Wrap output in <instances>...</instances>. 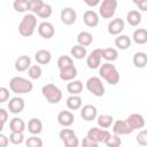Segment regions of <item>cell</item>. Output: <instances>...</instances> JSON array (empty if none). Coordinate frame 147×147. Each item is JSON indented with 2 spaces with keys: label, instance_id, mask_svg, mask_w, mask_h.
<instances>
[{
  "label": "cell",
  "instance_id": "cell-1",
  "mask_svg": "<svg viewBox=\"0 0 147 147\" xmlns=\"http://www.w3.org/2000/svg\"><path fill=\"white\" fill-rule=\"evenodd\" d=\"M36 28H37V16L32 13H28L22 17L18 24V32L23 37H30L33 34Z\"/></svg>",
  "mask_w": 147,
  "mask_h": 147
},
{
  "label": "cell",
  "instance_id": "cell-2",
  "mask_svg": "<svg viewBox=\"0 0 147 147\" xmlns=\"http://www.w3.org/2000/svg\"><path fill=\"white\" fill-rule=\"evenodd\" d=\"M9 88L11 92L16 94H25V93H30L33 90V84L31 80L24 77L15 76L9 82Z\"/></svg>",
  "mask_w": 147,
  "mask_h": 147
},
{
  "label": "cell",
  "instance_id": "cell-3",
  "mask_svg": "<svg viewBox=\"0 0 147 147\" xmlns=\"http://www.w3.org/2000/svg\"><path fill=\"white\" fill-rule=\"evenodd\" d=\"M99 75L109 85H116L119 82V72L117 71L116 67L109 62L101 64V67L99 68Z\"/></svg>",
  "mask_w": 147,
  "mask_h": 147
},
{
  "label": "cell",
  "instance_id": "cell-4",
  "mask_svg": "<svg viewBox=\"0 0 147 147\" xmlns=\"http://www.w3.org/2000/svg\"><path fill=\"white\" fill-rule=\"evenodd\" d=\"M41 93L46 98V100L52 105H56L62 100V91L54 84L44 85L41 88Z\"/></svg>",
  "mask_w": 147,
  "mask_h": 147
},
{
  "label": "cell",
  "instance_id": "cell-5",
  "mask_svg": "<svg viewBox=\"0 0 147 147\" xmlns=\"http://www.w3.org/2000/svg\"><path fill=\"white\" fill-rule=\"evenodd\" d=\"M86 88L88 92H91L94 96H102L106 92V88H105V85L103 83L101 82V79L96 76H92L90 77L87 80H86Z\"/></svg>",
  "mask_w": 147,
  "mask_h": 147
},
{
  "label": "cell",
  "instance_id": "cell-6",
  "mask_svg": "<svg viewBox=\"0 0 147 147\" xmlns=\"http://www.w3.org/2000/svg\"><path fill=\"white\" fill-rule=\"evenodd\" d=\"M116 0H103L99 6V14L102 18H111L117 9Z\"/></svg>",
  "mask_w": 147,
  "mask_h": 147
},
{
  "label": "cell",
  "instance_id": "cell-7",
  "mask_svg": "<svg viewBox=\"0 0 147 147\" xmlns=\"http://www.w3.org/2000/svg\"><path fill=\"white\" fill-rule=\"evenodd\" d=\"M59 136H60V139L63 141L64 147H78L79 146V139L77 138L72 129H62Z\"/></svg>",
  "mask_w": 147,
  "mask_h": 147
},
{
  "label": "cell",
  "instance_id": "cell-8",
  "mask_svg": "<svg viewBox=\"0 0 147 147\" xmlns=\"http://www.w3.org/2000/svg\"><path fill=\"white\" fill-rule=\"evenodd\" d=\"M110 132L103 129H99V127H91L87 132V137H90L91 139H93L96 142H102L106 144L108 141V139L110 138Z\"/></svg>",
  "mask_w": 147,
  "mask_h": 147
},
{
  "label": "cell",
  "instance_id": "cell-9",
  "mask_svg": "<svg viewBox=\"0 0 147 147\" xmlns=\"http://www.w3.org/2000/svg\"><path fill=\"white\" fill-rule=\"evenodd\" d=\"M101 59H102V48H95L90 53V55H87L86 64L90 69H98L101 67Z\"/></svg>",
  "mask_w": 147,
  "mask_h": 147
},
{
  "label": "cell",
  "instance_id": "cell-10",
  "mask_svg": "<svg viewBox=\"0 0 147 147\" xmlns=\"http://www.w3.org/2000/svg\"><path fill=\"white\" fill-rule=\"evenodd\" d=\"M61 22L65 25H72L77 21V13L71 7H65L61 10Z\"/></svg>",
  "mask_w": 147,
  "mask_h": 147
},
{
  "label": "cell",
  "instance_id": "cell-11",
  "mask_svg": "<svg viewBox=\"0 0 147 147\" xmlns=\"http://www.w3.org/2000/svg\"><path fill=\"white\" fill-rule=\"evenodd\" d=\"M133 131V129L129 125V123L123 119H118L113 124V132L116 136H125V134H130Z\"/></svg>",
  "mask_w": 147,
  "mask_h": 147
},
{
  "label": "cell",
  "instance_id": "cell-12",
  "mask_svg": "<svg viewBox=\"0 0 147 147\" xmlns=\"http://www.w3.org/2000/svg\"><path fill=\"white\" fill-rule=\"evenodd\" d=\"M38 33L44 39H51L54 36V33H55L54 25L51 22H47V21L41 22L38 25Z\"/></svg>",
  "mask_w": 147,
  "mask_h": 147
},
{
  "label": "cell",
  "instance_id": "cell-13",
  "mask_svg": "<svg viewBox=\"0 0 147 147\" xmlns=\"http://www.w3.org/2000/svg\"><path fill=\"white\" fill-rule=\"evenodd\" d=\"M83 21H84L86 26L94 28V26H96L99 24V21H100L99 14L95 10H93V9H87L83 14Z\"/></svg>",
  "mask_w": 147,
  "mask_h": 147
},
{
  "label": "cell",
  "instance_id": "cell-14",
  "mask_svg": "<svg viewBox=\"0 0 147 147\" xmlns=\"http://www.w3.org/2000/svg\"><path fill=\"white\" fill-rule=\"evenodd\" d=\"M80 117L86 122H91V121L95 119L98 117V110H96L95 106H93V105L83 106L80 108Z\"/></svg>",
  "mask_w": 147,
  "mask_h": 147
},
{
  "label": "cell",
  "instance_id": "cell-15",
  "mask_svg": "<svg viewBox=\"0 0 147 147\" xmlns=\"http://www.w3.org/2000/svg\"><path fill=\"white\" fill-rule=\"evenodd\" d=\"M125 28V23L122 18H114L108 23V32L113 36H119Z\"/></svg>",
  "mask_w": 147,
  "mask_h": 147
},
{
  "label": "cell",
  "instance_id": "cell-16",
  "mask_svg": "<svg viewBox=\"0 0 147 147\" xmlns=\"http://www.w3.org/2000/svg\"><path fill=\"white\" fill-rule=\"evenodd\" d=\"M24 107H25V102L20 96H14L8 102V109H9V113H11V114H20V113H22Z\"/></svg>",
  "mask_w": 147,
  "mask_h": 147
},
{
  "label": "cell",
  "instance_id": "cell-17",
  "mask_svg": "<svg viewBox=\"0 0 147 147\" xmlns=\"http://www.w3.org/2000/svg\"><path fill=\"white\" fill-rule=\"evenodd\" d=\"M57 122L63 127H68V126L74 124L75 116H74V114L70 110H61L57 114Z\"/></svg>",
  "mask_w": 147,
  "mask_h": 147
},
{
  "label": "cell",
  "instance_id": "cell-18",
  "mask_svg": "<svg viewBox=\"0 0 147 147\" xmlns=\"http://www.w3.org/2000/svg\"><path fill=\"white\" fill-rule=\"evenodd\" d=\"M126 122L129 123V125L133 129V130H137V129H142L145 126V118L141 114H131L127 118H126Z\"/></svg>",
  "mask_w": 147,
  "mask_h": 147
},
{
  "label": "cell",
  "instance_id": "cell-19",
  "mask_svg": "<svg viewBox=\"0 0 147 147\" xmlns=\"http://www.w3.org/2000/svg\"><path fill=\"white\" fill-rule=\"evenodd\" d=\"M31 65H32L31 64V59L28 55H21L15 61V69L18 72H23V71L29 70Z\"/></svg>",
  "mask_w": 147,
  "mask_h": 147
},
{
  "label": "cell",
  "instance_id": "cell-20",
  "mask_svg": "<svg viewBox=\"0 0 147 147\" xmlns=\"http://www.w3.org/2000/svg\"><path fill=\"white\" fill-rule=\"evenodd\" d=\"M76 77H77V68L75 65H71V67H68V68L60 70V78L64 82L75 80Z\"/></svg>",
  "mask_w": 147,
  "mask_h": 147
},
{
  "label": "cell",
  "instance_id": "cell-21",
  "mask_svg": "<svg viewBox=\"0 0 147 147\" xmlns=\"http://www.w3.org/2000/svg\"><path fill=\"white\" fill-rule=\"evenodd\" d=\"M34 59L38 64H48L52 60V54L47 49H39L36 52Z\"/></svg>",
  "mask_w": 147,
  "mask_h": 147
},
{
  "label": "cell",
  "instance_id": "cell-22",
  "mask_svg": "<svg viewBox=\"0 0 147 147\" xmlns=\"http://www.w3.org/2000/svg\"><path fill=\"white\" fill-rule=\"evenodd\" d=\"M131 42H132L131 38L129 36H126V34H119L115 39V46L121 51H125V49L130 48Z\"/></svg>",
  "mask_w": 147,
  "mask_h": 147
},
{
  "label": "cell",
  "instance_id": "cell-23",
  "mask_svg": "<svg viewBox=\"0 0 147 147\" xmlns=\"http://www.w3.org/2000/svg\"><path fill=\"white\" fill-rule=\"evenodd\" d=\"M132 39L138 45L147 44V30L146 29H142V28H138L137 30L133 31Z\"/></svg>",
  "mask_w": 147,
  "mask_h": 147
},
{
  "label": "cell",
  "instance_id": "cell-24",
  "mask_svg": "<svg viewBox=\"0 0 147 147\" xmlns=\"http://www.w3.org/2000/svg\"><path fill=\"white\" fill-rule=\"evenodd\" d=\"M28 130L31 134L37 136L42 131V123L39 118H31L28 123Z\"/></svg>",
  "mask_w": 147,
  "mask_h": 147
},
{
  "label": "cell",
  "instance_id": "cell-25",
  "mask_svg": "<svg viewBox=\"0 0 147 147\" xmlns=\"http://www.w3.org/2000/svg\"><path fill=\"white\" fill-rule=\"evenodd\" d=\"M132 61H133V64L136 68L142 69L147 65V54L145 52H137V53H134Z\"/></svg>",
  "mask_w": 147,
  "mask_h": 147
},
{
  "label": "cell",
  "instance_id": "cell-26",
  "mask_svg": "<svg viewBox=\"0 0 147 147\" xmlns=\"http://www.w3.org/2000/svg\"><path fill=\"white\" fill-rule=\"evenodd\" d=\"M102 59H105L107 62L111 63L118 59V51L114 47L102 48Z\"/></svg>",
  "mask_w": 147,
  "mask_h": 147
},
{
  "label": "cell",
  "instance_id": "cell-27",
  "mask_svg": "<svg viewBox=\"0 0 147 147\" xmlns=\"http://www.w3.org/2000/svg\"><path fill=\"white\" fill-rule=\"evenodd\" d=\"M67 91L71 95H79L83 92V83L80 80H71L67 84Z\"/></svg>",
  "mask_w": 147,
  "mask_h": 147
},
{
  "label": "cell",
  "instance_id": "cell-28",
  "mask_svg": "<svg viewBox=\"0 0 147 147\" xmlns=\"http://www.w3.org/2000/svg\"><path fill=\"white\" fill-rule=\"evenodd\" d=\"M126 21L131 26H137L141 23V14L140 11L132 9L126 14Z\"/></svg>",
  "mask_w": 147,
  "mask_h": 147
},
{
  "label": "cell",
  "instance_id": "cell-29",
  "mask_svg": "<svg viewBox=\"0 0 147 147\" xmlns=\"http://www.w3.org/2000/svg\"><path fill=\"white\" fill-rule=\"evenodd\" d=\"M9 129L11 132H24L25 130V123L20 117H14L9 122Z\"/></svg>",
  "mask_w": 147,
  "mask_h": 147
},
{
  "label": "cell",
  "instance_id": "cell-30",
  "mask_svg": "<svg viewBox=\"0 0 147 147\" xmlns=\"http://www.w3.org/2000/svg\"><path fill=\"white\" fill-rule=\"evenodd\" d=\"M77 42L80 46H90L93 42V36L87 31H80L77 36Z\"/></svg>",
  "mask_w": 147,
  "mask_h": 147
},
{
  "label": "cell",
  "instance_id": "cell-31",
  "mask_svg": "<svg viewBox=\"0 0 147 147\" xmlns=\"http://www.w3.org/2000/svg\"><path fill=\"white\" fill-rule=\"evenodd\" d=\"M67 107L70 109V110H77V109H80L82 108V105H83V100L79 95H70L67 101Z\"/></svg>",
  "mask_w": 147,
  "mask_h": 147
},
{
  "label": "cell",
  "instance_id": "cell-32",
  "mask_svg": "<svg viewBox=\"0 0 147 147\" xmlns=\"http://www.w3.org/2000/svg\"><path fill=\"white\" fill-rule=\"evenodd\" d=\"M70 54H71V56H72L74 59H76V60H82V59H84V57L87 55V51H86V47L80 46V45L77 44V45H75V46L71 47Z\"/></svg>",
  "mask_w": 147,
  "mask_h": 147
},
{
  "label": "cell",
  "instance_id": "cell-33",
  "mask_svg": "<svg viewBox=\"0 0 147 147\" xmlns=\"http://www.w3.org/2000/svg\"><path fill=\"white\" fill-rule=\"evenodd\" d=\"M96 122H98V125H99L100 127H102V129H108V127H110V126L113 125L114 118H113V116H110V115L103 114V115H99V116L96 117Z\"/></svg>",
  "mask_w": 147,
  "mask_h": 147
},
{
  "label": "cell",
  "instance_id": "cell-34",
  "mask_svg": "<svg viewBox=\"0 0 147 147\" xmlns=\"http://www.w3.org/2000/svg\"><path fill=\"white\" fill-rule=\"evenodd\" d=\"M13 7L17 13H25L30 10V0H15Z\"/></svg>",
  "mask_w": 147,
  "mask_h": 147
},
{
  "label": "cell",
  "instance_id": "cell-35",
  "mask_svg": "<svg viewBox=\"0 0 147 147\" xmlns=\"http://www.w3.org/2000/svg\"><path fill=\"white\" fill-rule=\"evenodd\" d=\"M74 65V61H72V57L69 56V55H62L57 59V68L59 70H62L64 68H68V67H71Z\"/></svg>",
  "mask_w": 147,
  "mask_h": 147
},
{
  "label": "cell",
  "instance_id": "cell-36",
  "mask_svg": "<svg viewBox=\"0 0 147 147\" xmlns=\"http://www.w3.org/2000/svg\"><path fill=\"white\" fill-rule=\"evenodd\" d=\"M41 74H42V69H41V67L39 64H32L30 67V69L28 70L29 77L31 79H34V80L36 79H39L40 76H41Z\"/></svg>",
  "mask_w": 147,
  "mask_h": 147
},
{
  "label": "cell",
  "instance_id": "cell-37",
  "mask_svg": "<svg viewBox=\"0 0 147 147\" xmlns=\"http://www.w3.org/2000/svg\"><path fill=\"white\" fill-rule=\"evenodd\" d=\"M25 145H26V147H42L44 142H42V140H41L39 137H37V136H31V137H29V138L26 139Z\"/></svg>",
  "mask_w": 147,
  "mask_h": 147
},
{
  "label": "cell",
  "instance_id": "cell-38",
  "mask_svg": "<svg viewBox=\"0 0 147 147\" xmlns=\"http://www.w3.org/2000/svg\"><path fill=\"white\" fill-rule=\"evenodd\" d=\"M53 13V9H52V6L48 5V3H44L41 9L37 13V16L41 17V18H48Z\"/></svg>",
  "mask_w": 147,
  "mask_h": 147
},
{
  "label": "cell",
  "instance_id": "cell-39",
  "mask_svg": "<svg viewBox=\"0 0 147 147\" xmlns=\"http://www.w3.org/2000/svg\"><path fill=\"white\" fill-rule=\"evenodd\" d=\"M9 141L13 145H21L24 141L23 132H11L10 136H9Z\"/></svg>",
  "mask_w": 147,
  "mask_h": 147
},
{
  "label": "cell",
  "instance_id": "cell-40",
  "mask_svg": "<svg viewBox=\"0 0 147 147\" xmlns=\"http://www.w3.org/2000/svg\"><path fill=\"white\" fill-rule=\"evenodd\" d=\"M122 145V139L119 138V136H110V138L108 139V141L106 142L107 147H121Z\"/></svg>",
  "mask_w": 147,
  "mask_h": 147
},
{
  "label": "cell",
  "instance_id": "cell-41",
  "mask_svg": "<svg viewBox=\"0 0 147 147\" xmlns=\"http://www.w3.org/2000/svg\"><path fill=\"white\" fill-rule=\"evenodd\" d=\"M44 3L45 2L41 1V0H30V10L32 11V14L37 15V13L41 9Z\"/></svg>",
  "mask_w": 147,
  "mask_h": 147
},
{
  "label": "cell",
  "instance_id": "cell-42",
  "mask_svg": "<svg viewBox=\"0 0 147 147\" xmlns=\"http://www.w3.org/2000/svg\"><path fill=\"white\" fill-rule=\"evenodd\" d=\"M136 140L140 146H147V130H141L137 134Z\"/></svg>",
  "mask_w": 147,
  "mask_h": 147
},
{
  "label": "cell",
  "instance_id": "cell-43",
  "mask_svg": "<svg viewBox=\"0 0 147 147\" xmlns=\"http://www.w3.org/2000/svg\"><path fill=\"white\" fill-rule=\"evenodd\" d=\"M80 145H82V147H99V142L94 141L93 139H91V138L87 137V136H86L85 138H83Z\"/></svg>",
  "mask_w": 147,
  "mask_h": 147
},
{
  "label": "cell",
  "instance_id": "cell-44",
  "mask_svg": "<svg viewBox=\"0 0 147 147\" xmlns=\"http://www.w3.org/2000/svg\"><path fill=\"white\" fill-rule=\"evenodd\" d=\"M9 99V90L6 87H0V102L3 103Z\"/></svg>",
  "mask_w": 147,
  "mask_h": 147
},
{
  "label": "cell",
  "instance_id": "cell-45",
  "mask_svg": "<svg viewBox=\"0 0 147 147\" xmlns=\"http://www.w3.org/2000/svg\"><path fill=\"white\" fill-rule=\"evenodd\" d=\"M7 119H8V111H7L6 109L1 108V109H0V121H1V129H0V130H2V127H3V125L6 124Z\"/></svg>",
  "mask_w": 147,
  "mask_h": 147
},
{
  "label": "cell",
  "instance_id": "cell-46",
  "mask_svg": "<svg viewBox=\"0 0 147 147\" xmlns=\"http://www.w3.org/2000/svg\"><path fill=\"white\" fill-rule=\"evenodd\" d=\"M133 3L142 11H147V0H133Z\"/></svg>",
  "mask_w": 147,
  "mask_h": 147
},
{
  "label": "cell",
  "instance_id": "cell-47",
  "mask_svg": "<svg viewBox=\"0 0 147 147\" xmlns=\"http://www.w3.org/2000/svg\"><path fill=\"white\" fill-rule=\"evenodd\" d=\"M9 144V138L3 133L0 134V147H7Z\"/></svg>",
  "mask_w": 147,
  "mask_h": 147
},
{
  "label": "cell",
  "instance_id": "cell-48",
  "mask_svg": "<svg viewBox=\"0 0 147 147\" xmlns=\"http://www.w3.org/2000/svg\"><path fill=\"white\" fill-rule=\"evenodd\" d=\"M85 3H86V5H88V6H91V7H94V6H98V5L100 6V3H101V2H100L99 0H95V1H93V2H92V1L86 0V1H85Z\"/></svg>",
  "mask_w": 147,
  "mask_h": 147
}]
</instances>
